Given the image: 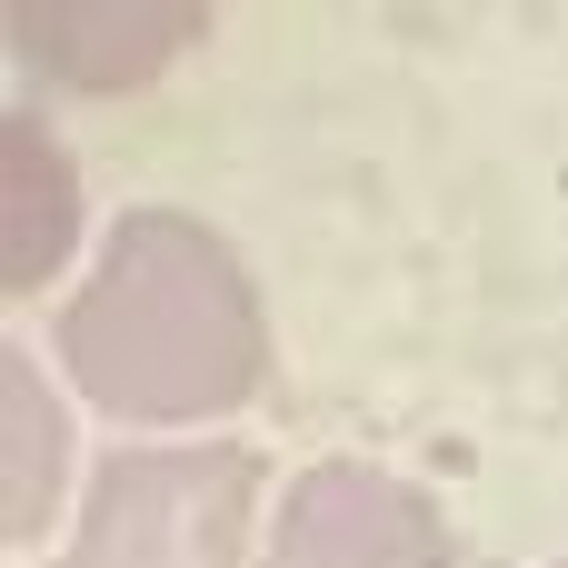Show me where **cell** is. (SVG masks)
Wrapping results in <instances>:
<instances>
[{
    "mask_svg": "<svg viewBox=\"0 0 568 568\" xmlns=\"http://www.w3.org/2000/svg\"><path fill=\"white\" fill-rule=\"evenodd\" d=\"M60 369L110 419H230L270 379V320L240 250L190 210L110 220L60 310Z\"/></svg>",
    "mask_w": 568,
    "mask_h": 568,
    "instance_id": "1",
    "label": "cell"
},
{
    "mask_svg": "<svg viewBox=\"0 0 568 568\" xmlns=\"http://www.w3.org/2000/svg\"><path fill=\"white\" fill-rule=\"evenodd\" d=\"M260 449L250 439H160L90 469L60 568H260Z\"/></svg>",
    "mask_w": 568,
    "mask_h": 568,
    "instance_id": "2",
    "label": "cell"
},
{
    "mask_svg": "<svg viewBox=\"0 0 568 568\" xmlns=\"http://www.w3.org/2000/svg\"><path fill=\"white\" fill-rule=\"evenodd\" d=\"M260 568H449V519L369 459H320L280 489Z\"/></svg>",
    "mask_w": 568,
    "mask_h": 568,
    "instance_id": "3",
    "label": "cell"
},
{
    "mask_svg": "<svg viewBox=\"0 0 568 568\" xmlns=\"http://www.w3.org/2000/svg\"><path fill=\"white\" fill-rule=\"evenodd\" d=\"M210 30L200 0H10V50L70 90H130Z\"/></svg>",
    "mask_w": 568,
    "mask_h": 568,
    "instance_id": "4",
    "label": "cell"
},
{
    "mask_svg": "<svg viewBox=\"0 0 568 568\" xmlns=\"http://www.w3.org/2000/svg\"><path fill=\"white\" fill-rule=\"evenodd\" d=\"M80 240V180H70V150L60 130L20 100L0 120V290L30 300Z\"/></svg>",
    "mask_w": 568,
    "mask_h": 568,
    "instance_id": "5",
    "label": "cell"
},
{
    "mask_svg": "<svg viewBox=\"0 0 568 568\" xmlns=\"http://www.w3.org/2000/svg\"><path fill=\"white\" fill-rule=\"evenodd\" d=\"M60 479H70V429L50 379L30 369V349H0V539L40 549L60 519Z\"/></svg>",
    "mask_w": 568,
    "mask_h": 568,
    "instance_id": "6",
    "label": "cell"
},
{
    "mask_svg": "<svg viewBox=\"0 0 568 568\" xmlns=\"http://www.w3.org/2000/svg\"><path fill=\"white\" fill-rule=\"evenodd\" d=\"M559 568H568V559H559Z\"/></svg>",
    "mask_w": 568,
    "mask_h": 568,
    "instance_id": "7",
    "label": "cell"
}]
</instances>
